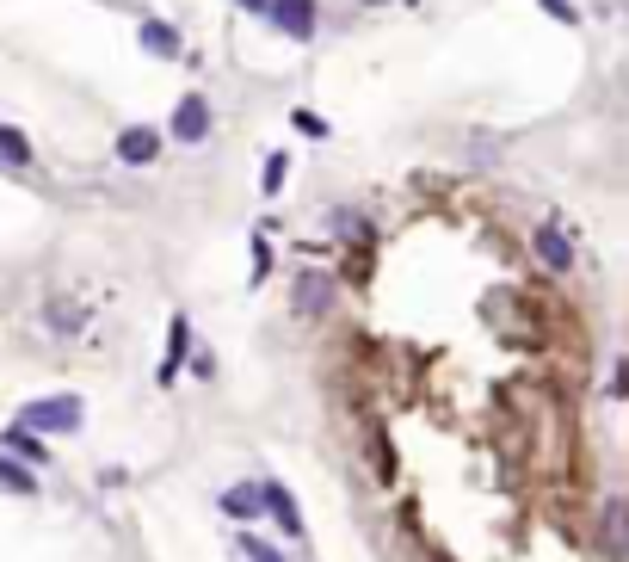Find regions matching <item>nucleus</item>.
<instances>
[{
  "label": "nucleus",
  "instance_id": "nucleus-16",
  "mask_svg": "<svg viewBox=\"0 0 629 562\" xmlns=\"http://www.w3.org/2000/svg\"><path fill=\"white\" fill-rule=\"evenodd\" d=\"M543 13H549V19H562V25H574V7H568V0H543Z\"/></svg>",
  "mask_w": 629,
  "mask_h": 562
},
{
  "label": "nucleus",
  "instance_id": "nucleus-4",
  "mask_svg": "<svg viewBox=\"0 0 629 562\" xmlns=\"http://www.w3.org/2000/svg\"><path fill=\"white\" fill-rule=\"evenodd\" d=\"M266 7H272V19L290 31V38H309L315 31V0H266Z\"/></svg>",
  "mask_w": 629,
  "mask_h": 562
},
{
  "label": "nucleus",
  "instance_id": "nucleus-6",
  "mask_svg": "<svg viewBox=\"0 0 629 562\" xmlns=\"http://www.w3.org/2000/svg\"><path fill=\"white\" fill-rule=\"evenodd\" d=\"M327 297H333V285H327L321 272H303V278H296V309H303V315H321Z\"/></svg>",
  "mask_w": 629,
  "mask_h": 562
},
{
  "label": "nucleus",
  "instance_id": "nucleus-1",
  "mask_svg": "<svg viewBox=\"0 0 629 562\" xmlns=\"http://www.w3.org/2000/svg\"><path fill=\"white\" fill-rule=\"evenodd\" d=\"M19 427L25 433H74V427H81V396H44V402H31L19 414Z\"/></svg>",
  "mask_w": 629,
  "mask_h": 562
},
{
  "label": "nucleus",
  "instance_id": "nucleus-12",
  "mask_svg": "<svg viewBox=\"0 0 629 562\" xmlns=\"http://www.w3.org/2000/svg\"><path fill=\"white\" fill-rule=\"evenodd\" d=\"M7 451H19V458H31V464H44V445H37V433H25V427L7 433Z\"/></svg>",
  "mask_w": 629,
  "mask_h": 562
},
{
  "label": "nucleus",
  "instance_id": "nucleus-5",
  "mask_svg": "<svg viewBox=\"0 0 629 562\" xmlns=\"http://www.w3.org/2000/svg\"><path fill=\"white\" fill-rule=\"evenodd\" d=\"M259 507H266V513H272V519L284 525V532H290V538H303V513H296V501L284 495V488H278V482H266V488H259Z\"/></svg>",
  "mask_w": 629,
  "mask_h": 562
},
{
  "label": "nucleus",
  "instance_id": "nucleus-9",
  "mask_svg": "<svg viewBox=\"0 0 629 562\" xmlns=\"http://www.w3.org/2000/svg\"><path fill=\"white\" fill-rule=\"evenodd\" d=\"M0 161H7V167H25L31 161V143H25L13 124H0Z\"/></svg>",
  "mask_w": 629,
  "mask_h": 562
},
{
  "label": "nucleus",
  "instance_id": "nucleus-14",
  "mask_svg": "<svg viewBox=\"0 0 629 562\" xmlns=\"http://www.w3.org/2000/svg\"><path fill=\"white\" fill-rule=\"evenodd\" d=\"M284 173H290V155H284V149H278V155H272V161H266V180H259V186H266V198H272V192H278V186H284Z\"/></svg>",
  "mask_w": 629,
  "mask_h": 562
},
{
  "label": "nucleus",
  "instance_id": "nucleus-15",
  "mask_svg": "<svg viewBox=\"0 0 629 562\" xmlns=\"http://www.w3.org/2000/svg\"><path fill=\"white\" fill-rule=\"evenodd\" d=\"M241 550H247L253 562H284V556H278V550H272L266 538H241Z\"/></svg>",
  "mask_w": 629,
  "mask_h": 562
},
{
  "label": "nucleus",
  "instance_id": "nucleus-13",
  "mask_svg": "<svg viewBox=\"0 0 629 562\" xmlns=\"http://www.w3.org/2000/svg\"><path fill=\"white\" fill-rule=\"evenodd\" d=\"M185 346H192V328H185V315H173V353H167V371H161V377H173V365H179Z\"/></svg>",
  "mask_w": 629,
  "mask_h": 562
},
{
  "label": "nucleus",
  "instance_id": "nucleus-10",
  "mask_svg": "<svg viewBox=\"0 0 629 562\" xmlns=\"http://www.w3.org/2000/svg\"><path fill=\"white\" fill-rule=\"evenodd\" d=\"M222 513L253 519V513H259V488H229V495H222Z\"/></svg>",
  "mask_w": 629,
  "mask_h": 562
},
{
  "label": "nucleus",
  "instance_id": "nucleus-7",
  "mask_svg": "<svg viewBox=\"0 0 629 562\" xmlns=\"http://www.w3.org/2000/svg\"><path fill=\"white\" fill-rule=\"evenodd\" d=\"M142 50H155V56H179V31L173 25H161V19H142Z\"/></svg>",
  "mask_w": 629,
  "mask_h": 562
},
{
  "label": "nucleus",
  "instance_id": "nucleus-8",
  "mask_svg": "<svg viewBox=\"0 0 629 562\" xmlns=\"http://www.w3.org/2000/svg\"><path fill=\"white\" fill-rule=\"evenodd\" d=\"M537 254H543V266H555V272L574 266V248L562 241V229H537Z\"/></svg>",
  "mask_w": 629,
  "mask_h": 562
},
{
  "label": "nucleus",
  "instance_id": "nucleus-3",
  "mask_svg": "<svg viewBox=\"0 0 629 562\" xmlns=\"http://www.w3.org/2000/svg\"><path fill=\"white\" fill-rule=\"evenodd\" d=\"M155 155H161V130L136 124V130H124V136H118V161H130V167H148Z\"/></svg>",
  "mask_w": 629,
  "mask_h": 562
},
{
  "label": "nucleus",
  "instance_id": "nucleus-2",
  "mask_svg": "<svg viewBox=\"0 0 629 562\" xmlns=\"http://www.w3.org/2000/svg\"><path fill=\"white\" fill-rule=\"evenodd\" d=\"M173 136H179V143H204V136H210V105H204V93H185V99L173 105Z\"/></svg>",
  "mask_w": 629,
  "mask_h": 562
},
{
  "label": "nucleus",
  "instance_id": "nucleus-17",
  "mask_svg": "<svg viewBox=\"0 0 629 562\" xmlns=\"http://www.w3.org/2000/svg\"><path fill=\"white\" fill-rule=\"evenodd\" d=\"M241 7H247V13H266V0H241Z\"/></svg>",
  "mask_w": 629,
  "mask_h": 562
},
{
  "label": "nucleus",
  "instance_id": "nucleus-11",
  "mask_svg": "<svg viewBox=\"0 0 629 562\" xmlns=\"http://www.w3.org/2000/svg\"><path fill=\"white\" fill-rule=\"evenodd\" d=\"M0 488H13V495H37V476H31V470H19V464H7V458H0Z\"/></svg>",
  "mask_w": 629,
  "mask_h": 562
}]
</instances>
